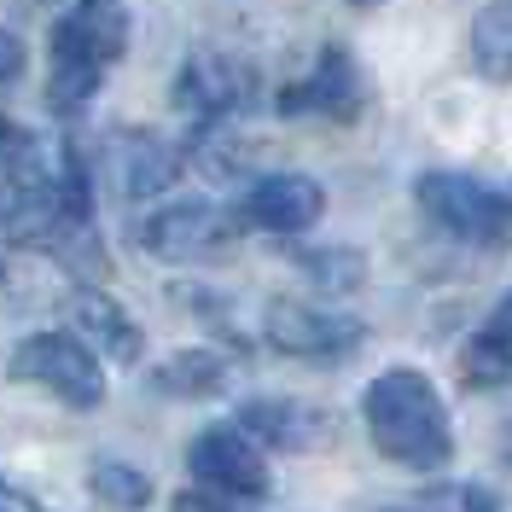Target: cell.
Here are the masks:
<instances>
[{
  "label": "cell",
  "mask_w": 512,
  "mask_h": 512,
  "mask_svg": "<svg viewBox=\"0 0 512 512\" xmlns=\"http://www.w3.org/2000/svg\"><path fill=\"white\" fill-rule=\"evenodd\" d=\"M169 512H233V507H227L222 495H210V489H181Z\"/></svg>",
  "instance_id": "44dd1931"
},
{
  "label": "cell",
  "mask_w": 512,
  "mask_h": 512,
  "mask_svg": "<svg viewBox=\"0 0 512 512\" xmlns=\"http://www.w3.org/2000/svg\"><path fill=\"white\" fill-rule=\"evenodd\" d=\"M326 216V192L320 181L309 175H262L251 192H245V204H239V222L245 227H262V233H309V227Z\"/></svg>",
  "instance_id": "30bf717a"
},
{
  "label": "cell",
  "mask_w": 512,
  "mask_h": 512,
  "mask_svg": "<svg viewBox=\"0 0 512 512\" xmlns=\"http://www.w3.org/2000/svg\"><path fill=\"white\" fill-rule=\"evenodd\" d=\"M414 198L443 233L466 239V245H512V192L483 187L454 169H431V175H419Z\"/></svg>",
  "instance_id": "277c9868"
},
{
  "label": "cell",
  "mask_w": 512,
  "mask_h": 512,
  "mask_svg": "<svg viewBox=\"0 0 512 512\" xmlns=\"http://www.w3.org/2000/svg\"><path fill=\"white\" fill-rule=\"evenodd\" d=\"M18 76H24V41L0 30V82H18Z\"/></svg>",
  "instance_id": "ffe728a7"
},
{
  "label": "cell",
  "mask_w": 512,
  "mask_h": 512,
  "mask_svg": "<svg viewBox=\"0 0 512 512\" xmlns=\"http://www.w3.org/2000/svg\"><path fill=\"white\" fill-rule=\"evenodd\" d=\"M88 489L117 512H140L152 501V478H146L140 466H128V460H94V466H88Z\"/></svg>",
  "instance_id": "e0dca14e"
},
{
  "label": "cell",
  "mask_w": 512,
  "mask_h": 512,
  "mask_svg": "<svg viewBox=\"0 0 512 512\" xmlns=\"http://www.w3.org/2000/svg\"><path fill=\"white\" fill-rule=\"evenodd\" d=\"M361 419L367 437L384 460L408 466V472H437L454 460V425H448V402L437 384L419 367H390L361 390Z\"/></svg>",
  "instance_id": "6da1fadb"
},
{
  "label": "cell",
  "mask_w": 512,
  "mask_h": 512,
  "mask_svg": "<svg viewBox=\"0 0 512 512\" xmlns=\"http://www.w3.org/2000/svg\"><path fill=\"white\" fill-rule=\"evenodd\" d=\"M239 431L268 448H315L326 437V414L309 402H291V396H256L239 408Z\"/></svg>",
  "instance_id": "7c38bea8"
},
{
  "label": "cell",
  "mask_w": 512,
  "mask_h": 512,
  "mask_svg": "<svg viewBox=\"0 0 512 512\" xmlns=\"http://www.w3.org/2000/svg\"><path fill=\"white\" fill-rule=\"evenodd\" d=\"M94 169L117 198H158L163 187L181 181V152L146 128H111L94 152Z\"/></svg>",
  "instance_id": "5b68a950"
},
{
  "label": "cell",
  "mask_w": 512,
  "mask_h": 512,
  "mask_svg": "<svg viewBox=\"0 0 512 512\" xmlns=\"http://www.w3.org/2000/svg\"><path fill=\"white\" fill-rule=\"evenodd\" d=\"M262 332H268V344L280 355H297V361H332V355H350L361 344V320L315 309V303H297V297L268 303Z\"/></svg>",
  "instance_id": "9c48e42d"
},
{
  "label": "cell",
  "mask_w": 512,
  "mask_h": 512,
  "mask_svg": "<svg viewBox=\"0 0 512 512\" xmlns=\"http://www.w3.org/2000/svg\"><path fill=\"white\" fill-rule=\"evenodd\" d=\"M233 239V216L210 198H181V204H163L140 222V245L163 262H204Z\"/></svg>",
  "instance_id": "52a82bcc"
},
{
  "label": "cell",
  "mask_w": 512,
  "mask_h": 512,
  "mask_svg": "<svg viewBox=\"0 0 512 512\" xmlns=\"http://www.w3.org/2000/svg\"><path fill=\"white\" fill-rule=\"evenodd\" d=\"M303 274L326 291H355L361 286V256L355 251H309L303 256Z\"/></svg>",
  "instance_id": "d6986e66"
},
{
  "label": "cell",
  "mask_w": 512,
  "mask_h": 512,
  "mask_svg": "<svg viewBox=\"0 0 512 512\" xmlns=\"http://www.w3.org/2000/svg\"><path fill=\"white\" fill-rule=\"evenodd\" d=\"M0 512H47V507H41V501H30V495H24L18 483L0 478Z\"/></svg>",
  "instance_id": "7402d4cb"
},
{
  "label": "cell",
  "mask_w": 512,
  "mask_h": 512,
  "mask_svg": "<svg viewBox=\"0 0 512 512\" xmlns=\"http://www.w3.org/2000/svg\"><path fill=\"white\" fill-rule=\"evenodd\" d=\"M501 454H507V466H512V425H507V437H501Z\"/></svg>",
  "instance_id": "603a6c76"
},
{
  "label": "cell",
  "mask_w": 512,
  "mask_h": 512,
  "mask_svg": "<svg viewBox=\"0 0 512 512\" xmlns=\"http://www.w3.org/2000/svg\"><path fill=\"white\" fill-rule=\"evenodd\" d=\"M460 379L472 384V390L512 384V297H501L495 315L466 338V350H460Z\"/></svg>",
  "instance_id": "5bb4252c"
},
{
  "label": "cell",
  "mask_w": 512,
  "mask_h": 512,
  "mask_svg": "<svg viewBox=\"0 0 512 512\" xmlns=\"http://www.w3.org/2000/svg\"><path fill=\"white\" fill-rule=\"evenodd\" d=\"M350 6H373V0H350Z\"/></svg>",
  "instance_id": "cb8c5ba5"
},
{
  "label": "cell",
  "mask_w": 512,
  "mask_h": 512,
  "mask_svg": "<svg viewBox=\"0 0 512 512\" xmlns=\"http://www.w3.org/2000/svg\"><path fill=\"white\" fill-rule=\"evenodd\" d=\"M280 111H320V117H355L361 111V70L344 47H326L315 59V70L280 94Z\"/></svg>",
  "instance_id": "8fae6325"
},
{
  "label": "cell",
  "mask_w": 512,
  "mask_h": 512,
  "mask_svg": "<svg viewBox=\"0 0 512 512\" xmlns=\"http://www.w3.org/2000/svg\"><path fill=\"white\" fill-rule=\"evenodd\" d=\"M187 466L192 478L216 495H233V501H256L268 495V460L262 448L239 431V425H210L187 443Z\"/></svg>",
  "instance_id": "8992f818"
},
{
  "label": "cell",
  "mask_w": 512,
  "mask_h": 512,
  "mask_svg": "<svg viewBox=\"0 0 512 512\" xmlns=\"http://www.w3.org/2000/svg\"><path fill=\"white\" fill-rule=\"evenodd\" d=\"M472 59L495 82L512 76V0H489L478 12V24H472Z\"/></svg>",
  "instance_id": "2e32d148"
},
{
  "label": "cell",
  "mask_w": 512,
  "mask_h": 512,
  "mask_svg": "<svg viewBox=\"0 0 512 512\" xmlns=\"http://www.w3.org/2000/svg\"><path fill=\"white\" fill-rule=\"evenodd\" d=\"M12 379L59 396L64 408H76V414H94L105 402V367H99V355L76 332H30L12 350Z\"/></svg>",
  "instance_id": "3957f363"
},
{
  "label": "cell",
  "mask_w": 512,
  "mask_h": 512,
  "mask_svg": "<svg viewBox=\"0 0 512 512\" xmlns=\"http://www.w3.org/2000/svg\"><path fill=\"white\" fill-rule=\"evenodd\" d=\"M70 320L82 326V344L94 355L105 350L111 361H140V326L128 320V309L117 297H105V291H94V286L70 291Z\"/></svg>",
  "instance_id": "4fadbf2b"
},
{
  "label": "cell",
  "mask_w": 512,
  "mask_h": 512,
  "mask_svg": "<svg viewBox=\"0 0 512 512\" xmlns=\"http://www.w3.org/2000/svg\"><path fill=\"white\" fill-rule=\"evenodd\" d=\"M128 47V12L123 0H76L53 24V111H82L99 94L105 64H117Z\"/></svg>",
  "instance_id": "7a4b0ae2"
},
{
  "label": "cell",
  "mask_w": 512,
  "mask_h": 512,
  "mask_svg": "<svg viewBox=\"0 0 512 512\" xmlns=\"http://www.w3.org/2000/svg\"><path fill=\"white\" fill-rule=\"evenodd\" d=\"M419 512H501V501L483 483H437L419 495Z\"/></svg>",
  "instance_id": "ac0fdd59"
},
{
  "label": "cell",
  "mask_w": 512,
  "mask_h": 512,
  "mask_svg": "<svg viewBox=\"0 0 512 512\" xmlns=\"http://www.w3.org/2000/svg\"><path fill=\"white\" fill-rule=\"evenodd\" d=\"M163 396H216L227 384V361L216 350H175L169 361H158V373H152Z\"/></svg>",
  "instance_id": "9a60e30c"
},
{
  "label": "cell",
  "mask_w": 512,
  "mask_h": 512,
  "mask_svg": "<svg viewBox=\"0 0 512 512\" xmlns=\"http://www.w3.org/2000/svg\"><path fill=\"white\" fill-rule=\"evenodd\" d=\"M256 94V76L245 59L233 53H192L181 70H175V105L198 117V123H227L239 117Z\"/></svg>",
  "instance_id": "ba28073f"
}]
</instances>
